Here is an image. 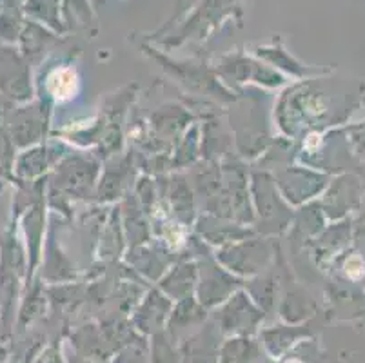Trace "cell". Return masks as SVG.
<instances>
[{
	"instance_id": "cell-2",
	"label": "cell",
	"mask_w": 365,
	"mask_h": 363,
	"mask_svg": "<svg viewBox=\"0 0 365 363\" xmlns=\"http://www.w3.org/2000/svg\"><path fill=\"white\" fill-rule=\"evenodd\" d=\"M6 359H8V352H6V349L0 345V363H6Z\"/></svg>"
},
{
	"instance_id": "cell-1",
	"label": "cell",
	"mask_w": 365,
	"mask_h": 363,
	"mask_svg": "<svg viewBox=\"0 0 365 363\" xmlns=\"http://www.w3.org/2000/svg\"><path fill=\"white\" fill-rule=\"evenodd\" d=\"M49 89L58 100H66L75 93L76 89V76L69 69L56 71L49 80Z\"/></svg>"
}]
</instances>
